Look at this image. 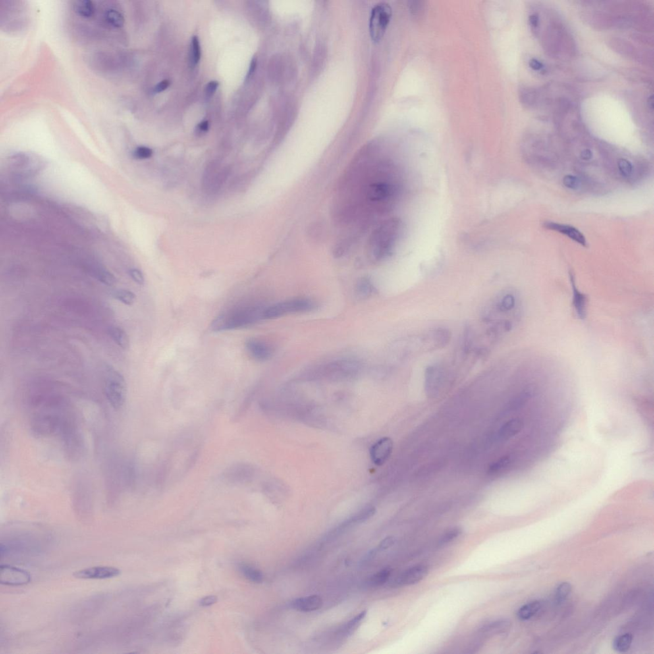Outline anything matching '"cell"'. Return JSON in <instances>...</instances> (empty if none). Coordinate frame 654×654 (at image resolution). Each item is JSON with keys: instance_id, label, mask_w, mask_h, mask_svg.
I'll return each instance as SVG.
<instances>
[{"instance_id": "obj_40", "label": "cell", "mask_w": 654, "mask_h": 654, "mask_svg": "<svg viewBox=\"0 0 654 654\" xmlns=\"http://www.w3.org/2000/svg\"><path fill=\"white\" fill-rule=\"evenodd\" d=\"M217 601V597L215 595H208L203 597L199 602V605L203 607H207L215 604Z\"/></svg>"}, {"instance_id": "obj_20", "label": "cell", "mask_w": 654, "mask_h": 654, "mask_svg": "<svg viewBox=\"0 0 654 654\" xmlns=\"http://www.w3.org/2000/svg\"><path fill=\"white\" fill-rule=\"evenodd\" d=\"M366 611L362 612L360 613L357 614V616H355V617L352 618L350 621L346 623V624H344V626L340 628L339 633H338L339 636H340V638H346V637L350 636V635L352 634V633H354V631L356 630V628L359 626V625L360 624V623L364 619L365 616H366Z\"/></svg>"}, {"instance_id": "obj_19", "label": "cell", "mask_w": 654, "mask_h": 654, "mask_svg": "<svg viewBox=\"0 0 654 654\" xmlns=\"http://www.w3.org/2000/svg\"><path fill=\"white\" fill-rule=\"evenodd\" d=\"M109 334L111 339L120 348L124 349V350H128L129 348V338H128L127 332L121 327H117V326L110 327Z\"/></svg>"}, {"instance_id": "obj_26", "label": "cell", "mask_w": 654, "mask_h": 654, "mask_svg": "<svg viewBox=\"0 0 654 654\" xmlns=\"http://www.w3.org/2000/svg\"><path fill=\"white\" fill-rule=\"evenodd\" d=\"M74 10L78 15L86 18L92 16L95 10L93 2L89 0L76 1L74 5Z\"/></svg>"}, {"instance_id": "obj_8", "label": "cell", "mask_w": 654, "mask_h": 654, "mask_svg": "<svg viewBox=\"0 0 654 654\" xmlns=\"http://www.w3.org/2000/svg\"><path fill=\"white\" fill-rule=\"evenodd\" d=\"M447 369L444 365L434 364L427 367L425 372V390L427 393L435 395L439 393L447 379Z\"/></svg>"}, {"instance_id": "obj_15", "label": "cell", "mask_w": 654, "mask_h": 654, "mask_svg": "<svg viewBox=\"0 0 654 654\" xmlns=\"http://www.w3.org/2000/svg\"><path fill=\"white\" fill-rule=\"evenodd\" d=\"M544 227L548 230L559 232L560 233L565 234L581 246L587 247V242L585 236L574 226L548 221L544 223Z\"/></svg>"}, {"instance_id": "obj_22", "label": "cell", "mask_w": 654, "mask_h": 654, "mask_svg": "<svg viewBox=\"0 0 654 654\" xmlns=\"http://www.w3.org/2000/svg\"><path fill=\"white\" fill-rule=\"evenodd\" d=\"M376 292L375 286L369 278L364 277L357 282L356 288L357 296L365 298L369 297Z\"/></svg>"}, {"instance_id": "obj_17", "label": "cell", "mask_w": 654, "mask_h": 654, "mask_svg": "<svg viewBox=\"0 0 654 654\" xmlns=\"http://www.w3.org/2000/svg\"><path fill=\"white\" fill-rule=\"evenodd\" d=\"M511 627V622L506 619H499L487 623L482 626L479 633L483 636H492L494 635L504 634L508 632Z\"/></svg>"}, {"instance_id": "obj_39", "label": "cell", "mask_w": 654, "mask_h": 654, "mask_svg": "<svg viewBox=\"0 0 654 654\" xmlns=\"http://www.w3.org/2000/svg\"><path fill=\"white\" fill-rule=\"evenodd\" d=\"M395 543V537L392 536L386 537V538L384 539L383 541L380 543V545L377 549H375L376 551H383V550L389 549V548L392 547Z\"/></svg>"}, {"instance_id": "obj_14", "label": "cell", "mask_w": 654, "mask_h": 654, "mask_svg": "<svg viewBox=\"0 0 654 654\" xmlns=\"http://www.w3.org/2000/svg\"><path fill=\"white\" fill-rule=\"evenodd\" d=\"M570 286L572 292V305L577 316L581 319H585L587 315V302L588 298L587 295L581 293L577 287L576 279L572 272L570 273Z\"/></svg>"}, {"instance_id": "obj_45", "label": "cell", "mask_w": 654, "mask_h": 654, "mask_svg": "<svg viewBox=\"0 0 654 654\" xmlns=\"http://www.w3.org/2000/svg\"><path fill=\"white\" fill-rule=\"evenodd\" d=\"M581 159L585 160V161H588V160L591 159V158L592 157V153H591V151L590 150V149H585V150H583L582 152H581Z\"/></svg>"}, {"instance_id": "obj_10", "label": "cell", "mask_w": 654, "mask_h": 654, "mask_svg": "<svg viewBox=\"0 0 654 654\" xmlns=\"http://www.w3.org/2000/svg\"><path fill=\"white\" fill-rule=\"evenodd\" d=\"M121 574V570L115 567L96 566L77 570L73 573V576L81 580H106Z\"/></svg>"}, {"instance_id": "obj_3", "label": "cell", "mask_w": 654, "mask_h": 654, "mask_svg": "<svg viewBox=\"0 0 654 654\" xmlns=\"http://www.w3.org/2000/svg\"><path fill=\"white\" fill-rule=\"evenodd\" d=\"M104 390L112 408L120 410L126 402L127 385L124 377L113 366L105 364L103 368Z\"/></svg>"}, {"instance_id": "obj_23", "label": "cell", "mask_w": 654, "mask_h": 654, "mask_svg": "<svg viewBox=\"0 0 654 654\" xmlns=\"http://www.w3.org/2000/svg\"><path fill=\"white\" fill-rule=\"evenodd\" d=\"M633 635L630 633L620 635L616 637L613 641V649L618 653H626L630 650L633 643Z\"/></svg>"}, {"instance_id": "obj_13", "label": "cell", "mask_w": 654, "mask_h": 654, "mask_svg": "<svg viewBox=\"0 0 654 654\" xmlns=\"http://www.w3.org/2000/svg\"><path fill=\"white\" fill-rule=\"evenodd\" d=\"M428 572L429 569L426 566L417 565L401 573L396 579L395 584L398 586H408L416 584L424 579Z\"/></svg>"}, {"instance_id": "obj_4", "label": "cell", "mask_w": 654, "mask_h": 654, "mask_svg": "<svg viewBox=\"0 0 654 654\" xmlns=\"http://www.w3.org/2000/svg\"><path fill=\"white\" fill-rule=\"evenodd\" d=\"M362 369V363L356 359L342 358L319 365L312 369L310 374L332 380H342L356 377Z\"/></svg>"}, {"instance_id": "obj_29", "label": "cell", "mask_w": 654, "mask_h": 654, "mask_svg": "<svg viewBox=\"0 0 654 654\" xmlns=\"http://www.w3.org/2000/svg\"><path fill=\"white\" fill-rule=\"evenodd\" d=\"M114 297L127 306H132L136 300V296L134 293L125 289L116 290L114 293Z\"/></svg>"}, {"instance_id": "obj_2", "label": "cell", "mask_w": 654, "mask_h": 654, "mask_svg": "<svg viewBox=\"0 0 654 654\" xmlns=\"http://www.w3.org/2000/svg\"><path fill=\"white\" fill-rule=\"evenodd\" d=\"M402 230L401 222L396 218L385 220L375 228L367 245L368 254L375 261H381L390 256Z\"/></svg>"}, {"instance_id": "obj_36", "label": "cell", "mask_w": 654, "mask_h": 654, "mask_svg": "<svg viewBox=\"0 0 654 654\" xmlns=\"http://www.w3.org/2000/svg\"><path fill=\"white\" fill-rule=\"evenodd\" d=\"M564 186L572 190H578L581 186L580 178L574 175H567L563 179Z\"/></svg>"}, {"instance_id": "obj_6", "label": "cell", "mask_w": 654, "mask_h": 654, "mask_svg": "<svg viewBox=\"0 0 654 654\" xmlns=\"http://www.w3.org/2000/svg\"><path fill=\"white\" fill-rule=\"evenodd\" d=\"M262 313L249 309L228 316H221L213 321L212 328L216 331H220L244 327L256 321L257 317H262Z\"/></svg>"}, {"instance_id": "obj_9", "label": "cell", "mask_w": 654, "mask_h": 654, "mask_svg": "<svg viewBox=\"0 0 654 654\" xmlns=\"http://www.w3.org/2000/svg\"><path fill=\"white\" fill-rule=\"evenodd\" d=\"M32 581L30 573L22 569L8 565L0 566V583L7 586H22Z\"/></svg>"}, {"instance_id": "obj_31", "label": "cell", "mask_w": 654, "mask_h": 654, "mask_svg": "<svg viewBox=\"0 0 654 654\" xmlns=\"http://www.w3.org/2000/svg\"><path fill=\"white\" fill-rule=\"evenodd\" d=\"M462 529L458 528V527L450 529V530L447 531L445 534L442 535V537L439 540L438 545H439L440 547L447 545L448 544L452 543V541L458 538V537L462 534Z\"/></svg>"}, {"instance_id": "obj_27", "label": "cell", "mask_w": 654, "mask_h": 654, "mask_svg": "<svg viewBox=\"0 0 654 654\" xmlns=\"http://www.w3.org/2000/svg\"><path fill=\"white\" fill-rule=\"evenodd\" d=\"M105 20L108 24L115 28H120L124 24V18L119 11L115 9L108 10L105 14Z\"/></svg>"}, {"instance_id": "obj_38", "label": "cell", "mask_w": 654, "mask_h": 654, "mask_svg": "<svg viewBox=\"0 0 654 654\" xmlns=\"http://www.w3.org/2000/svg\"><path fill=\"white\" fill-rule=\"evenodd\" d=\"M129 275L132 278L133 281L136 282L139 285L143 286L145 284L144 275L140 270L137 269H132L129 271Z\"/></svg>"}, {"instance_id": "obj_28", "label": "cell", "mask_w": 654, "mask_h": 654, "mask_svg": "<svg viewBox=\"0 0 654 654\" xmlns=\"http://www.w3.org/2000/svg\"><path fill=\"white\" fill-rule=\"evenodd\" d=\"M572 591V585L569 582H562L558 585L555 591V601L557 604L564 603Z\"/></svg>"}, {"instance_id": "obj_42", "label": "cell", "mask_w": 654, "mask_h": 654, "mask_svg": "<svg viewBox=\"0 0 654 654\" xmlns=\"http://www.w3.org/2000/svg\"><path fill=\"white\" fill-rule=\"evenodd\" d=\"M169 84L170 83L169 81L164 80L163 81V82L159 83V84H158L157 86L155 87L154 91L156 93L162 92V91L166 90V89H167L168 87H169Z\"/></svg>"}, {"instance_id": "obj_48", "label": "cell", "mask_w": 654, "mask_h": 654, "mask_svg": "<svg viewBox=\"0 0 654 654\" xmlns=\"http://www.w3.org/2000/svg\"><path fill=\"white\" fill-rule=\"evenodd\" d=\"M653 102V95H651V96L649 97V100H648V104H649V107L651 108L652 110H653L654 108Z\"/></svg>"}, {"instance_id": "obj_37", "label": "cell", "mask_w": 654, "mask_h": 654, "mask_svg": "<svg viewBox=\"0 0 654 654\" xmlns=\"http://www.w3.org/2000/svg\"><path fill=\"white\" fill-rule=\"evenodd\" d=\"M153 151L150 148L146 147H140L135 149L134 156L136 159H148L152 155Z\"/></svg>"}, {"instance_id": "obj_43", "label": "cell", "mask_w": 654, "mask_h": 654, "mask_svg": "<svg viewBox=\"0 0 654 654\" xmlns=\"http://www.w3.org/2000/svg\"><path fill=\"white\" fill-rule=\"evenodd\" d=\"M529 64H530V67L533 68V70H538L543 68V64L537 60L533 59L530 60V63Z\"/></svg>"}, {"instance_id": "obj_44", "label": "cell", "mask_w": 654, "mask_h": 654, "mask_svg": "<svg viewBox=\"0 0 654 654\" xmlns=\"http://www.w3.org/2000/svg\"><path fill=\"white\" fill-rule=\"evenodd\" d=\"M256 64H257V60L256 58H253L252 62H251V63L250 68H249L247 78H250V77L252 76V74L254 73L255 70H256Z\"/></svg>"}, {"instance_id": "obj_5", "label": "cell", "mask_w": 654, "mask_h": 654, "mask_svg": "<svg viewBox=\"0 0 654 654\" xmlns=\"http://www.w3.org/2000/svg\"><path fill=\"white\" fill-rule=\"evenodd\" d=\"M316 307V304L310 299H291L268 307L263 311L262 318L273 319L294 313L309 312Z\"/></svg>"}, {"instance_id": "obj_18", "label": "cell", "mask_w": 654, "mask_h": 654, "mask_svg": "<svg viewBox=\"0 0 654 654\" xmlns=\"http://www.w3.org/2000/svg\"><path fill=\"white\" fill-rule=\"evenodd\" d=\"M524 427V423L520 419H513L507 421L498 432V439L500 441H506L520 433Z\"/></svg>"}, {"instance_id": "obj_21", "label": "cell", "mask_w": 654, "mask_h": 654, "mask_svg": "<svg viewBox=\"0 0 654 654\" xmlns=\"http://www.w3.org/2000/svg\"><path fill=\"white\" fill-rule=\"evenodd\" d=\"M541 605L539 601H532L523 605L517 612V616L521 620H527L532 618L541 609Z\"/></svg>"}, {"instance_id": "obj_41", "label": "cell", "mask_w": 654, "mask_h": 654, "mask_svg": "<svg viewBox=\"0 0 654 654\" xmlns=\"http://www.w3.org/2000/svg\"><path fill=\"white\" fill-rule=\"evenodd\" d=\"M219 83L217 82H211L207 85L206 95L208 97H211L214 94L216 90H217Z\"/></svg>"}, {"instance_id": "obj_1", "label": "cell", "mask_w": 654, "mask_h": 654, "mask_svg": "<svg viewBox=\"0 0 654 654\" xmlns=\"http://www.w3.org/2000/svg\"><path fill=\"white\" fill-rule=\"evenodd\" d=\"M395 167L389 160L364 153L355 159L344 174L334 207L342 224L370 222L389 211L400 192Z\"/></svg>"}, {"instance_id": "obj_47", "label": "cell", "mask_w": 654, "mask_h": 654, "mask_svg": "<svg viewBox=\"0 0 654 654\" xmlns=\"http://www.w3.org/2000/svg\"><path fill=\"white\" fill-rule=\"evenodd\" d=\"M199 129L201 132H207L209 130V123L208 121L201 122L198 126Z\"/></svg>"}, {"instance_id": "obj_16", "label": "cell", "mask_w": 654, "mask_h": 654, "mask_svg": "<svg viewBox=\"0 0 654 654\" xmlns=\"http://www.w3.org/2000/svg\"><path fill=\"white\" fill-rule=\"evenodd\" d=\"M323 605V601L319 595H310L305 597L299 598L294 600L291 603V607L296 611L301 612H312L320 609Z\"/></svg>"}, {"instance_id": "obj_12", "label": "cell", "mask_w": 654, "mask_h": 654, "mask_svg": "<svg viewBox=\"0 0 654 654\" xmlns=\"http://www.w3.org/2000/svg\"><path fill=\"white\" fill-rule=\"evenodd\" d=\"M246 348L249 356L259 362H265L273 356V348L261 340L249 339L246 342Z\"/></svg>"}, {"instance_id": "obj_7", "label": "cell", "mask_w": 654, "mask_h": 654, "mask_svg": "<svg viewBox=\"0 0 654 654\" xmlns=\"http://www.w3.org/2000/svg\"><path fill=\"white\" fill-rule=\"evenodd\" d=\"M392 13V8L387 3L378 4L373 8L369 22V32L374 42H379L383 37L391 19Z\"/></svg>"}, {"instance_id": "obj_11", "label": "cell", "mask_w": 654, "mask_h": 654, "mask_svg": "<svg viewBox=\"0 0 654 654\" xmlns=\"http://www.w3.org/2000/svg\"><path fill=\"white\" fill-rule=\"evenodd\" d=\"M393 449V442L388 437L382 438L376 442L370 450L371 460L378 466L385 464L391 455Z\"/></svg>"}, {"instance_id": "obj_24", "label": "cell", "mask_w": 654, "mask_h": 654, "mask_svg": "<svg viewBox=\"0 0 654 654\" xmlns=\"http://www.w3.org/2000/svg\"><path fill=\"white\" fill-rule=\"evenodd\" d=\"M392 571V569L389 568L383 569L368 579L367 581V585L371 587L381 586L389 580Z\"/></svg>"}, {"instance_id": "obj_30", "label": "cell", "mask_w": 654, "mask_h": 654, "mask_svg": "<svg viewBox=\"0 0 654 654\" xmlns=\"http://www.w3.org/2000/svg\"><path fill=\"white\" fill-rule=\"evenodd\" d=\"M511 463V458L510 456H504L500 458L499 460L493 463L489 466V472L491 474H496L506 468V467L509 466Z\"/></svg>"}, {"instance_id": "obj_34", "label": "cell", "mask_w": 654, "mask_h": 654, "mask_svg": "<svg viewBox=\"0 0 654 654\" xmlns=\"http://www.w3.org/2000/svg\"><path fill=\"white\" fill-rule=\"evenodd\" d=\"M191 62L194 65L198 63L201 58V49L198 37L194 36L192 37V42H191Z\"/></svg>"}, {"instance_id": "obj_25", "label": "cell", "mask_w": 654, "mask_h": 654, "mask_svg": "<svg viewBox=\"0 0 654 654\" xmlns=\"http://www.w3.org/2000/svg\"><path fill=\"white\" fill-rule=\"evenodd\" d=\"M239 568L241 572L248 580L256 583L262 582L263 580V573L257 569L245 564H241Z\"/></svg>"}, {"instance_id": "obj_35", "label": "cell", "mask_w": 654, "mask_h": 654, "mask_svg": "<svg viewBox=\"0 0 654 654\" xmlns=\"http://www.w3.org/2000/svg\"><path fill=\"white\" fill-rule=\"evenodd\" d=\"M618 169L625 177H629L633 173V165L627 159H620L618 162Z\"/></svg>"}, {"instance_id": "obj_32", "label": "cell", "mask_w": 654, "mask_h": 654, "mask_svg": "<svg viewBox=\"0 0 654 654\" xmlns=\"http://www.w3.org/2000/svg\"><path fill=\"white\" fill-rule=\"evenodd\" d=\"M375 513V508H367V509L359 512V514H357L356 516L353 517L352 519H350V520L348 521V522L344 523V524L345 526L346 525L347 526L348 525H350L351 523L364 522L365 521L369 520V518H371Z\"/></svg>"}, {"instance_id": "obj_33", "label": "cell", "mask_w": 654, "mask_h": 654, "mask_svg": "<svg viewBox=\"0 0 654 654\" xmlns=\"http://www.w3.org/2000/svg\"><path fill=\"white\" fill-rule=\"evenodd\" d=\"M97 277L102 283L107 286H113L117 282L115 276L105 269H100L97 272Z\"/></svg>"}, {"instance_id": "obj_46", "label": "cell", "mask_w": 654, "mask_h": 654, "mask_svg": "<svg viewBox=\"0 0 654 654\" xmlns=\"http://www.w3.org/2000/svg\"><path fill=\"white\" fill-rule=\"evenodd\" d=\"M529 21H530L531 26L533 27L538 26L539 22V17L535 15V14L530 16V18H529Z\"/></svg>"}]
</instances>
